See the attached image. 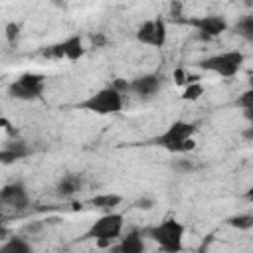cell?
<instances>
[{
	"instance_id": "obj_1",
	"label": "cell",
	"mask_w": 253,
	"mask_h": 253,
	"mask_svg": "<svg viewBox=\"0 0 253 253\" xmlns=\"http://www.w3.org/2000/svg\"><path fill=\"white\" fill-rule=\"evenodd\" d=\"M198 126L190 121H174L168 125L166 130H162L158 136H154L150 142L164 148L166 152H172V154H184V152H190L196 142H194V134H196Z\"/></svg>"
},
{
	"instance_id": "obj_2",
	"label": "cell",
	"mask_w": 253,
	"mask_h": 253,
	"mask_svg": "<svg viewBox=\"0 0 253 253\" xmlns=\"http://www.w3.org/2000/svg\"><path fill=\"white\" fill-rule=\"evenodd\" d=\"M146 237H150L162 251L168 253H176L184 249V233H186V225L174 217H168L152 227L144 229Z\"/></svg>"
},
{
	"instance_id": "obj_3",
	"label": "cell",
	"mask_w": 253,
	"mask_h": 253,
	"mask_svg": "<svg viewBox=\"0 0 253 253\" xmlns=\"http://www.w3.org/2000/svg\"><path fill=\"white\" fill-rule=\"evenodd\" d=\"M123 105H125V93H121L117 87L109 85V87L95 91L87 99L79 101L77 109L95 113V115H117L123 111Z\"/></svg>"
},
{
	"instance_id": "obj_4",
	"label": "cell",
	"mask_w": 253,
	"mask_h": 253,
	"mask_svg": "<svg viewBox=\"0 0 253 253\" xmlns=\"http://www.w3.org/2000/svg\"><path fill=\"white\" fill-rule=\"evenodd\" d=\"M125 227V215L117 211H105L101 217H97L91 227L85 231L83 239H95L101 247L111 245L115 239L121 237Z\"/></svg>"
},
{
	"instance_id": "obj_5",
	"label": "cell",
	"mask_w": 253,
	"mask_h": 253,
	"mask_svg": "<svg viewBox=\"0 0 253 253\" xmlns=\"http://www.w3.org/2000/svg\"><path fill=\"white\" fill-rule=\"evenodd\" d=\"M243 61H245V55L239 49H229V51H221V53L200 59L198 67L202 71L215 73L219 77H235L239 73Z\"/></svg>"
},
{
	"instance_id": "obj_6",
	"label": "cell",
	"mask_w": 253,
	"mask_h": 253,
	"mask_svg": "<svg viewBox=\"0 0 253 253\" xmlns=\"http://www.w3.org/2000/svg\"><path fill=\"white\" fill-rule=\"evenodd\" d=\"M43 89H45V77L28 71L8 85V95L18 101H36L43 95Z\"/></svg>"
},
{
	"instance_id": "obj_7",
	"label": "cell",
	"mask_w": 253,
	"mask_h": 253,
	"mask_svg": "<svg viewBox=\"0 0 253 253\" xmlns=\"http://www.w3.org/2000/svg\"><path fill=\"white\" fill-rule=\"evenodd\" d=\"M83 53H85V47H83V38L79 34H73V36L42 49V55H45V57L67 59V61H77L83 57Z\"/></svg>"
},
{
	"instance_id": "obj_8",
	"label": "cell",
	"mask_w": 253,
	"mask_h": 253,
	"mask_svg": "<svg viewBox=\"0 0 253 253\" xmlns=\"http://www.w3.org/2000/svg\"><path fill=\"white\" fill-rule=\"evenodd\" d=\"M168 38V28L164 18L156 16L150 20H144L136 30V42L150 45V47H162Z\"/></svg>"
},
{
	"instance_id": "obj_9",
	"label": "cell",
	"mask_w": 253,
	"mask_h": 253,
	"mask_svg": "<svg viewBox=\"0 0 253 253\" xmlns=\"http://www.w3.org/2000/svg\"><path fill=\"white\" fill-rule=\"evenodd\" d=\"M188 26H192L196 32H198V36L202 38V40H211V38H217V36H221L227 28H229V24H227V20L223 18V16H217V14H210V16H198V18H190V20H184Z\"/></svg>"
},
{
	"instance_id": "obj_10",
	"label": "cell",
	"mask_w": 253,
	"mask_h": 253,
	"mask_svg": "<svg viewBox=\"0 0 253 253\" xmlns=\"http://www.w3.org/2000/svg\"><path fill=\"white\" fill-rule=\"evenodd\" d=\"M0 204L6 206V208H12V210H16V211L26 210V208L30 206V194H28L26 184L20 182V180L6 184V186L0 190Z\"/></svg>"
},
{
	"instance_id": "obj_11",
	"label": "cell",
	"mask_w": 253,
	"mask_h": 253,
	"mask_svg": "<svg viewBox=\"0 0 253 253\" xmlns=\"http://www.w3.org/2000/svg\"><path fill=\"white\" fill-rule=\"evenodd\" d=\"M162 89V75L158 73H142L128 81V93L138 99H150Z\"/></svg>"
},
{
	"instance_id": "obj_12",
	"label": "cell",
	"mask_w": 253,
	"mask_h": 253,
	"mask_svg": "<svg viewBox=\"0 0 253 253\" xmlns=\"http://www.w3.org/2000/svg\"><path fill=\"white\" fill-rule=\"evenodd\" d=\"M30 154H32L30 144H28L26 140H22V138L12 136V138L2 146V150H0V160H2V164H12V162H18V160H24V158L30 156Z\"/></svg>"
},
{
	"instance_id": "obj_13",
	"label": "cell",
	"mask_w": 253,
	"mask_h": 253,
	"mask_svg": "<svg viewBox=\"0 0 253 253\" xmlns=\"http://www.w3.org/2000/svg\"><path fill=\"white\" fill-rule=\"evenodd\" d=\"M83 188V178L79 174H63L57 184H55V196L57 198H63V200H69L73 198L75 194H79Z\"/></svg>"
},
{
	"instance_id": "obj_14",
	"label": "cell",
	"mask_w": 253,
	"mask_h": 253,
	"mask_svg": "<svg viewBox=\"0 0 253 253\" xmlns=\"http://www.w3.org/2000/svg\"><path fill=\"white\" fill-rule=\"evenodd\" d=\"M113 251L119 253H142L144 251V239H142V231L138 229H130L125 237H121V241L111 247Z\"/></svg>"
},
{
	"instance_id": "obj_15",
	"label": "cell",
	"mask_w": 253,
	"mask_h": 253,
	"mask_svg": "<svg viewBox=\"0 0 253 253\" xmlns=\"http://www.w3.org/2000/svg\"><path fill=\"white\" fill-rule=\"evenodd\" d=\"M89 204L95 208V210H101V211H113L115 208H119L123 204V196L121 194H97L89 200Z\"/></svg>"
},
{
	"instance_id": "obj_16",
	"label": "cell",
	"mask_w": 253,
	"mask_h": 253,
	"mask_svg": "<svg viewBox=\"0 0 253 253\" xmlns=\"http://www.w3.org/2000/svg\"><path fill=\"white\" fill-rule=\"evenodd\" d=\"M32 243L22 235H12L0 245V253H32Z\"/></svg>"
},
{
	"instance_id": "obj_17",
	"label": "cell",
	"mask_w": 253,
	"mask_h": 253,
	"mask_svg": "<svg viewBox=\"0 0 253 253\" xmlns=\"http://www.w3.org/2000/svg\"><path fill=\"white\" fill-rule=\"evenodd\" d=\"M233 32H235L241 40L253 43V14H247V16H243V18H239V20L233 24Z\"/></svg>"
},
{
	"instance_id": "obj_18",
	"label": "cell",
	"mask_w": 253,
	"mask_h": 253,
	"mask_svg": "<svg viewBox=\"0 0 253 253\" xmlns=\"http://www.w3.org/2000/svg\"><path fill=\"white\" fill-rule=\"evenodd\" d=\"M225 223H227L229 227H233V229L247 231V229H251V227H253V213H249V211L235 213V215L227 217V219H225Z\"/></svg>"
},
{
	"instance_id": "obj_19",
	"label": "cell",
	"mask_w": 253,
	"mask_h": 253,
	"mask_svg": "<svg viewBox=\"0 0 253 253\" xmlns=\"http://www.w3.org/2000/svg\"><path fill=\"white\" fill-rule=\"evenodd\" d=\"M202 95H204V85L200 81H190L182 93V99L184 101H198Z\"/></svg>"
},
{
	"instance_id": "obj_20",
	"label": "cell",
	"mask_w": 253,
	"mask_h": 253,
	"mask_svg": "<svg viewBox=\"0 0 253 253\" xmlns=\"http://www.w3.org/2000/svg\"><path fill=\"white\" fill-rule=\"evenodd\" d=\"M235 107L243 109H253V87H247L237 99H235Z\"/></svg>"
},
{
	"instance_id": "obj_21",
	"label": "cell",
	"mask_w": 253,
	"mask_h": 253,
	"mask_svg": "<svg viewBox=\"0 0 253 253\" xmlns=\"http://www.w3.org/2000/svg\"><path fill=\"white\" fill-rule=\"evenodd\" d=\"M172 168H174L176 172H180V174H188V172H192L196 166H194V162H192L190 158H178V160L172 162Z\"/></svg>"
},
{
	"instance_id": "obj_22",
	"label": "cell",
	"mask_w": 253,
	"mask_h": 253,
	"mask_svg": "<svg viewBox=\"0 0 253 253\" xmlns=\"http://www.w3.org/2000/svg\"><path fill=\"white\" fill-rule=\"evenodd\" d=\"M154 198H150V196H142V198H138L134 204H132V208H136V210H144V211H148V210H152L154 208Z\"/></svg>"
},
{
	"instance_id": "obj_23",
	"label": "cell",
	"mask_w": 253,
	"mask_h": 253,
	"mask_svg": "<svg viewBox=\"0 0 253 253\" xmlns=\"http://www.w3.org/2000/svg\"><path fill=\"white\" fill-rule=\"evenodd\" d=\"M18 36H20V26H18L16 22L6 24V40H8V42H16Z\"/></svg>"
},
{
	"instance_id": "obj_24",
	"label": "cell",
	"mask_w": 253,
	"mask_h": 253,
	"mask_svg": "<svg viewBox=\"0 0 253 253\" xmlns=\"http://www.w3.org/2000/svg\"><path fill=\"white\" fill-rule=\"evenodd\" d=\"M42 227H43V221H30L22 227V231L24 233H38V231H42Z\"/></svg>"
},
{
	"instance_id": "obj_25",
	"label": "cell",
	"mask_w": 253,
	"mask_h": 253,
	"mask_svg": "<svg viewBox=\"0 0 253 253\" xmlns=\"http://www.w3.org/2000/svg\"><path fill=\"white\" fill-rule=\"evenodd\" d=\"M0 126H2V128H4V130L10 134V136H18V130L12 126V123H10L6 117H2V119H0Z\"/></svg>"
},
{
	"instance_id": "obj_26",
	"label": "cell",
	"mask_w": 253,
	"mask_h": 253,
	"mask_svg": "<svg viewBox=\"0 0 253 253\" xmlns=\"http://www.w3.org/2000/svg\"><path fill=\"white\" fill-rule=\"evenodd\" d=\"M91 42H93L95 47H101V45L107 43V38H105L103 34H95V36H91Z\"/></svg>"
},
{
	"instance_id": "obj_27",
	"label": "cell",
	"mask_w": 253,
	"mask_h": 253,
	"mask_svg": "<svg viewBox=\"0 0 253 253\" xmlns=\"http://www.w3.org/2000/svg\"><path fill=\"white\" fill-rule=\"evenodd\" d=\"M241 136H243V140H247V142H253V125L245 126V128L241 130Z\"/></svg>"
},
{
	"instance_id": "obj_28",
	"label": "cell",
	"mask_w": 253,
	"mask_h": 253,
	"mask_svg": "<svg viewBox=\"0 0 253 253\" xmlns=\"http://www.w3.org/2000/svg\"><path fill=\"white\" fill-rule=\"evenodd\" d=\"M243 119L247 121V125H253V109H243Z\"/></svg>"
},
{
	"instance_id": "obj_29",
	"label": "cell",
	"mask_w": 253,
	"mask_h": 253,
	"mask_svg": "<svg viewBox=\"0 0 253 253\" xmlns=\"http://www.w3.org/2000/svg\"><path fill=\"white\" fill-rule=\"evenodd\" d=\"M247 202H253V188H249L247 192H245V196H243Z\"/></svg>"
},
{
	"instance_id": "obj_30",
	"label": "cell",
	"mask_w": 253,
	"mask_h": 253,
	"mask_svg": "<svg viewBox=\"0 0 253 253\" xmlns=\"http://www.w3.org/2000/svg\"><path fill=\"white\" fill-rule=\"evenodd\" d=\"M247 83H249V87H253V73L249 75V79H247Z\"/></svg>"
}]
</instances>
